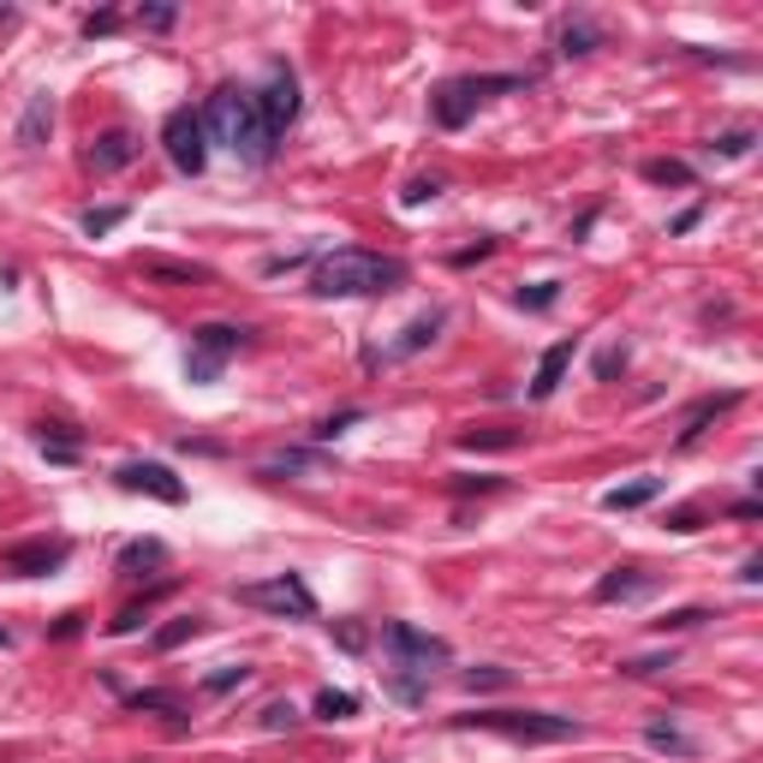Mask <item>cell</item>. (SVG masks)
<instances>
[{
  "instance_id": "cell-22",
  "label": "cell",
  "mask_w": 763,
  "mask_h": 763,
  "mask_svg": "<svg viewBox=\"0 0 763 763\" xmlns=\"http://www.w3.org/2000/svg\"><path fill=\"white\" fill-rule=\"evenodd\" d=\"M144 275L149 281H209V269H203V263H168V257H144Z\"/></svg>"
},
{
  "instance_id": "cell-20",
  "label": "cell",
  "mask_w": 763,
  "mask_h": 763,
  "mask_svg": "<svg viewBox=\"0 0 763 763\" xmlns=\"http://www.w3.org/2000/svg\"><path fill=\"white\" fill-rule=\"evenodd\" d=\"M555 48H561L567 60H572V54H591V48H603V31H596L591 19H567L561 36H555Z\"/></svg>"
},
{
  "instance_id": "cell-39",
  "label": "cell",
  "mask_w": 763,
  "mask_h": 763,
  "mask_svg": "<svg viewBox=\"0 0 763 763\" xmlns=\"http://www.w3.org/2000/svg\"><path fill=\"white\" fill-rule=\"evenodd\" d=\"M620 371H626V346H608L603 358H596V376H603V382H615Z\"/></svg>"
},
{
  "instance_id": "cell-26",
  "label": "cell",
  "mask_w": 763,
  "mask_h": 763,
  "mask_svg": "<svg viewBox=\"0 0 763 763\" xmlns=\"http://www.w3.org/2000/svg\"><path fill=\"white\" fill-rule=\"evenodd\" d=\"M126 215H132L126 203H102V209H84V234H90V239H102V234H114V227L126 221Z\"/></svg>"
},
{
  "instance_id": "cell-7",
  "label": "cell",
  "mask_w": 763,
  "mask_h": 763,
  "mask_svg": "<svg viewBox=\"0 0 763 763\" xmlns=\"http://www.w3.org/2000/svg\"><path fill=\"white\" fill-rule=\"evenodd\" d=\"M251 329H234V322H203L191 329V358H185V376L191 382H215L227 371V358H239Z\"/></svg>"
},
{
  "instance_id": "cell-41",
  "label": "cell",
  "mask_w": 763,
  "mask_h": 763,
  "mask_svg": "<svg viewBox=\"0 0 763 763\" xmlns=\"http://www.w3.org/2000/svg\"><path fill=\"white\" fill-rule=\"evenodd\" d=\"M698 221H704V203H692V209H680L674 221H668V234H692Z\"/></svg>"
},
{
  "instance_id": "cell-29",
  "label": "cell",
  "mask_w": 763,
  "mask_h": 763,
  "mask_svg": "<svg viewBox=\"0 0 763 763\" xmlns=\"http://www.w3.org/2000/svg\"><path fill=\"white\" fill-rule=\"evenodd\" d=\"M132 710H161V716H180L185 704H180V692H132Z\"/></svg>"
},
{
  "instance_id": "cell-13",
  "label": "cell",
  "mask_w": 763,
  "mask_h": 763,
  "mask_svg": "<svg viewBox=\"0 0 763 763\" xmlns=\"http://www.w3.org/2000/svg\"><path fill=\"white\" fill-rule=\"evenodd\" d=\"M572 352H579V340H555L549 352L537 358V376H531V400H549L555 388L567 382V371H572Z\"/></svg>"
},
{
  "instance_id": "cell-11",
  "label": "cell",
  "mask_w": 763,
  "mask_h": 763,
  "mask_svg": "<svg viewBox=\"0 0 763 763\" xmlns=\"http://www.w3.org/2000/svg\"><path fill=\"white\" fill-rule=\"evenodd\" d=\"M66 555H72V543H66V537L12 543V549H7V572H19V579H43V572L66 567Z\"/></svg>"
},
{
  "instance_id": "cell-2",
  "label": "cell",
  "mask_w": 763,
  "mask_h": 763,
  "mask_svg": "<svg viewBox=\"0 0 763 763\" xmlns=\"http://www.w3.org/2000/svg\"><path fill=\"white\" fill-rule=\"evenodd\" d=\"M382 650H388V668H394V698L400 704H418L430 692V674L442 668L454 650H447V638L424 633V626L412 620H388L382 626Z\"/></svg>"
},
{
  "instance_id": "cell-18",
  "label": "cell",
  "mask_w": 763,
  "mask_h": 763,
  "mask_svg": "<svg viewBox=\"0 0 763 763\" xmlns=\"http://www.w3.org/2000/svg\"><path fill=\"white\" fill-rule=\"evenodd\" d=\"M733 406H740V394H716V400H698L692 406V418H686V430H680V447H692L704 435V424H710V418H721V412H733Z\"/></svg>"
},
{
  "instance_id": "cell-17",
  "label": "cell",
  "mask_w": 763,
  "mask_h": 763,
  "mask_svg": "<svg viewBox=\"0 0 763 763\" xmlns=\"http://www.w3.org/2000/svg\"><path fill=\"white\" fill-rule=\"evenodd\" d=\"M657 496H662V477H638V483L608 489L603 508H608V513H633V508H645V501H657Z\"/></svg>"
},
{
  "instance_id": "cell-21",
  "label": "cell",
  "mask_w": 763,
  "mask_h": 763,
  "mask_svg": "<svg viewBox=\"0 0 763 763\" xmlns=\"http://www.w3.org/2000/svg\"><path fill=\"white\" fill-rule=\"evenodd\" d=\"M645 740L657 745V752H674V758H692V752H698V740H692V733H680L674 721H650Z\"/></svg>"
},
{
  "instance_id": "cell-4",
  "label": "cell",
  "mask_w": 763,
  "mask_h": 763,
  "mask_svg": "<svg viewBox=\"0 0 763 763\" xmlns=\"http://www.w3.org/2000/svg\"><path fill=\"white\" fill-rule=\"evenodd\" d=\"M531 78L525 72H483V78H447L442 90L430 95V114L442 132H459L466 119L477 114V107L489 102V95H508V90H525Z\"/></svg>"
},
{
  "instance_id": "cell-38",
  "label": "cell",
  "mask_w": 763,
  "mask_h": 763,
  "mask_svg": "<svg viewBox=\"0 0 763 763\" xmlns=\"http://www.w3.org/2000/svg\"><path fill=\"white\" fill-rule=\"evenodd\" d=\"M293 721H298V710H293V704H269V710H263V728H269V733L293 728Z\"/></svg>"
},
{
  "instance_id": "cell-28",
  "label": "cell",
  "mask_w": 763,
  "mask_h": 763,
  "mask_svg": "<svg viewBox=\"0 0 763 763\" xmlns=\"http://www.w3.org/2000/svg\"><path fill=\"white\" fill-rule=\"evenodd\" d=\"M645 180H650V185H692V168H686V161L657 156V161H645Z\"/></svg>"
},
{
  "instance_id": "cell-9",
  "label": "cell",
  "mask_w": 763,
  "mask_h": 763,
  "mask_svg": "<svg viewBox=\"0 0 763 763\" xmlns=\"http://www.w3.org/2000/svg\"><path fill=\"white\" fill-rule=\"evenodd\" d=\"M257 114H263L269 138H281V132L298 119V78H293V66H269V84L257 90Z\"/></svg>"
},
{
  "instance_id": "cell-25",
  "label": "cell",
  "mask_w": 763,
  "mask_h": 763,
  "mask_svg": "<svg viewBox=\"0 0 763 763\" xmlns=\"http://www.w3.org/2000/svg\"><path fill=\"white\" fill-rule=\"evenodd\" d=\"M322 459L317 454H305V447H293V454H281V459H269L263 477H305V471H317Z\"/></svg>"
},
{
  "instance_id": "cell-12",
  "label": "cell",
  "mask_w": 763,
  "mask_h": 763,
  "mask_svg": "<svg viewBox=\"0 0 763 763\" xmlns=\"http://www.w3.org/2000/svg\"><path fill=\"white\" fill-rule=\"evenodd\" d=\"M90 173H119V168H132V161H138V138H132L126 126H107L102 138L90 144Z\"/></svg>"
},
{
  "instance_id": "cell-42",
  "label": "cell",
  "mask_w": 763,
  "mask_h": 763,
  "mask_svg": "<svg viewBox=\"0 0 763 763\" xmlns=\"http://www.w3.org/2000/svg\"><path fill=\"white\" fill-rule=\"evenodd\" d=\"M471 489H501V477H454V496H471Z\"/></svg>"
},
{
  "instance_id": "cell-32",
  "label": "cell",
  "mask_w": 763,
  "mask_h": 763,
  "mask_svg": "<svg viewBox=\"0 0 763 763\" xmlns=\"http://www.w3.org/2000/svg\"><path fill=\"white\" fill-rule=\"evenodd\" d=\"M555 298H561V281H531V286H520V305L525 310H549Z\"/></svg>"
},
{
  "instance_id": "cell-16",
  "label": "cell",
  "mask_w": 763,
  "mask_h": 763,
  "mask_svg": "<svg viewBox=\"0 0 763 763\" xmlns=\"http://www.w3.org/2000/svg\"><path fill=\"white\" fill-rule=\"evenodd\" d=\"M161 561H168V543L161 537H138V543L119 549V572H126V579H144V567H161Z\"/></svg>"
},
{
  "instance_id": "cell-5",
  "label": "cell",
  "mask_w": 763,
  "mask_h": 763,
  "mask_svg": "<svg viewBox=\"0 0 763 763\" xmlns=\"http://www.w3.org/2000/svg\"><path fill=\"white\" fill-rule=\"evenodd\" d=\"M459 728H483L501 740H525V745H555V740H579V721L572 716H549V710H477L459 716Z\"/></svg>"
},
{
  "instance_id": "cell-35",
  "label": "cell",
  "mask_w": 763,
  "mask_h": 763,
  "mask_svg": "<svg viewBox=\"0 0 763 763\" xmlns=\"http://www.w3.org/2000/svg\"><path fill=\"white\" fill-rule=\"evenodd\" d=\"M662 668H674V657H626V662H620V674L645 680V674H662Z\"/></svg>"
},
{
  "instance_id": "cell-46",
  "label": "cell",
  "mask_w": 763,
  "mask_h": 763,
  "mask_svg": "<svg viewBox=\"0 0 763 763\" xmlns=\"http://www.w3.org/2000/svg\"><path fill=\"white\" fill-rule=\"evenodd\" d=\"M7 645H12V638H7V626H0V650H7Z\"/></svg>"
},
{
  "instance_id": "cell-31",
  "label": "cell",
  "mask_w": 763,
  "mask_h": 763,
  "mask_svg": "<svg viewBox=\"0 0 763 763\" xmlns=\"http://www.w3.org/2000/svg\"><path fill=\"white\" fill-rule=\"evenodd\" d=\"M244 680H251V668H244V662H227V668H215V674L203 680V692H215V698H221V692L244 686Z\"/></svg>"
},
{
  "instance_id": "cell-3",
  "label": "cell",
  "mask_w": 763,
  "mask_h": 763,
  "mask_svg": "<svg viewBox=\"0 0 763 763\" xmlns=\"http://www.w3.org/2000/svg\"><path fill=\"white\" fill-rule=\"evenodd\" d=\"M203 132H209V144L234 149L244 161H269V149H275V138L263 132V114H257V90H239V84H221L209 95Z\"/></svg>"
},
{
  "instance_id": "cell-45",
  "label": "cell",
  "mask_w": 763,
  "mask_h": 763,
  "mask_svg": "<svg viewBox=\"0 0 763 763\" xmlns=\"http://www.w3.org/2000/svg\"><path fill=\"white\" fill-rule=\"evenodd\" d=\"M489 251H496V239H477V244H471V251H459V257H454V263H459V269H466V263H477V257H489Z\"/></svg>"
},
{
  "instance_id": "cell-1",
  "label": "cell",
  "mask_w": 763,
  "mask_h": 763,
  "mask_svg": "<svg viewBox=\"0 0 763 763\" xmlns=\"http://www.w3.org/2000/svg\"><path fill=\"white\" fill-rule=\"evenodd\" d=\"M412 269L400 257H382L364 251V244H340V251L317 257L310 269V293L317 298H382V293H400Z\"/></svg>"
},
{
  "instance_id": "cell-23",
  "label": "cell",
  "mask_w": 763,
  "mask_h": 763,
  "mask_svg": "<svg viewBox=\"0 0 763 763\" xmlns=\"http://www.w3.org/2000/svg\"><path fill=\"white\" fill-rule=\"evenodd\" d=\"M173 591V584H161V591H149L144 596V603H132V608H119V620H107V633H114V638H126V633H138V626H144V615H149V608H156L161 603V596H168Z\"/></svg>"
},
{
  "instance_id": "cell-10",
  "label": "cell",
  "mask_w": 763,
  "mask_h": 763,
  "mask_svg": "<svg viewBox=\"0 0 763 763\" xmlns=\"http://www.w3.org/2000/svg\"><path fill=\"white\" fill-rule=\"evenodd\" d=\"M114 483L126 489V496H156V501H168V508L185 501V483L161 466V459H126V466L114 471Z\"/></svg>"
},
{
  "instance_id": "cell-44",
  "label": "cell",
  "mask_w": 763,
  "mask_h": 763,
  "mask_svg": "<svg viewBox=\"0 0 763 763\" xmlns=\"http://www.w3.org/2000/svg\"><path fill=\"white\" fill-rule=\"evenodd\" d=\"M435 191H442L435 180H412V185H406V203H424V197H435Z\"/></svg>"
},
{
  "instance_id": "cell-36",
  "label": "cell",
  "mask_w": 763,
  "mask_h": 763,
  "mask_svg": "<svg viewBox=\"0 0 763 763\" xmlns=\"http://www.w3.org/2000/svg\"><path fill=\"white\" fill-rule=\"evenodd\" d=\"M508 680H513L508 668H471V674H466V686H471V692H483V686H508Z\"/></svg>"
},
{
  "instance_id": "cell-43",
  "label": "cell",
  "mask_w": 763,
  "mask_h": 763,
  "mask_svg": "<svg viewBox=\"0 0 763 763\" xmlns=\"http://www.w3.org/2000/svg\"><path fill=\"white\" fill-rule=\"evenodd\" d=\"M138 24H149V31H168V24H173V7H149V12H138Z\"/></svg>"
},
{
  "instance_id": "cell-40",
  "label": "cell",
  "mask_w": 763,
  "mask_h": 763,
  "mask_svg": "<svg viewBox=\"0 0 763 763\" xmlns=\"http://www.w3.org/2000/svg\"><path fill=\"white\" fill-rule=\"evenodd\" d=\"M459 442H466V447H513L520 435H513V430H489V435H459Z\"/></svg>"
},
{
  "instance_id": "cell-8",
  "label": "cell",
  "mask_w": 763,
  "mask_h": 763,
  "mask_svg": "<svg viewBox=\"0 0 763 763\" xmlns=\"http://www.w3.org/2000/svg\"><path fill=\"white\" fill-rule=\"evenodd\" d=\"M161 149H168L173 168L197 180V173L209 168V132H203V114H191V107H173V114L161 119Z\"/></svg>"
},
{
  "instance_id": "cell-19",
  "label": "cell",
  "mask_w": 763,
  "mask_h": 763,
  "mask_svg": "<svg viewBox=\"0 0 763 763\" xmlns=\"http://www.w3.org/2000/svg\"><path fill=\"white\" fill-rule=\"evenodd\" d=\"M638 591H650V579L638 567H615L603 584H596V603H626V596H638Z\"/></svg>"
},
{
  "instance_id": "cell-34",
  "label": "cell",
  "mask_w": 763,
  "mask_h": 763,
  "mask_svg": "<svg viewBox=\"0 0 763 763\" xmlns=\"http://www.w3.org/2000/svg\"><path fill=\"white\" fill-rule=\"evenodd\" d=\"M358 418H364V406H346V412H334V418H322V424H317V442H334V435H340V430H346V424H358Z\"/></svg>"
},
{
  "instance_id": "cell-15",
  "label": "cell",
  "mask_w": 763,
  "mask_h": 763,
  "mask_svg": "<svg viewBox=\"0 0 763 763\" xmlns=\"http://www.w3.org/2000/svg\"><path fill=\"white\" fill-rule=\"evenodd\" d=\"M48 132H54V95H31V107H24V119H19V144L43 149Z\"/></svg>"
},
{
  "instance_id": "cell-30",
  "label": "cell",
  "mask_w": 763,
  "mask_h": 763,
  "mask_svg": "<svg viewBox=\"0 0 763 763\" xmlns=\"http://www.w3.org/2000/svg\"><path fill=\"white\" fill-rule=\"evenodd\" d=\"M185 638H197V615H180V620H168L156 633V650H180Z\"/></svg>"
},
{
  "instance_id": "cell-27",
  "label": "cell",
  "mask_w": 763,
  "mask_h": 763,
  "mask_svg": "<svg viewBox=\"0 0 763 763\" xmlns=\"http://www.w3.org/2000/svg\"><path fill=\"white\" fill-rule=\"evenodd\" d=\"M752 144H758V132H752V126H740V132H721V138L710 144V156L740 161V156H752Z\"/></svg>"
},
{
  "instance_id": "cell-37",
  "label": "cell",
  "mask_w": 763,
  "mask_h": 763,
  "mask_svg": "<svg viewBox=\"0 0 763 763\" xmlns=\"http://www.w3.org/2000/svg\"><path fill=\"white\" fill-rule=\"evenodd\" d=\"M114 31H119V12H90V19H84L90 43H95V36H114Z\"/></svg>"
},
{
  "instance_id": "cell-6",
  "label": "cell",
  "mask_w": 763,
  "mask_h": 763,
  "mask_svg": "<svg viewBox=\"0 0 763 763\" xmlns=\"http://www.w3.org/2000/svg\"><path fill=\"white\" fill-rule=\"evenodd\" d=\"M239 603L244 608H263V615H281V620H317V596L298 572H275V579H257V584H239Z\"/></svg>"
},
{
  "instance_id": "cell-14",
  "label": "cell",
  "mask_w": 763,
  "mask_h": 763,
  "mask_svg": "<svg viewBox=\"0 0 763 763\" xmlns=\"http://www.w3.org/2000/svg\"><path fill=\"white\" fill-rule=\"evenodd\" d=\"M442 329H447V310H424V317H412V322H406L400 340H394V346L382 352V358H388V364H394V358H412V352H424Z\"/></svg>"
},
{
  "instance_id": "cell-24",
  "label": "cell",
  "mask_w": 763,
  "mask_h": 763,
  "mask_svg": "<svg viewBox=\"0 0 763 763\" xmlns=\"http://www.w3.org/2000/svg\"><path fill=\"white\" fill-rule=\"evenodd\" d=\"M317 716L322 721H346V716H358V692H317Z\"/></svg>"
},
{
  "instance_id": "cell-33",
  "label": "cell",
  "mask_w": 763,
  "mask_h": 763,
  "mask_svg": "<svg viewBox=\"0 0 763 763\" xmlns=\"http://www.w3.org/2000/svg\"><path fill=\"white\" fill-rule=\"evenodd\" d=\"M710 620V608H674L668 620H657V633H692V626Z\"/></svg>"
}]
</instances>
